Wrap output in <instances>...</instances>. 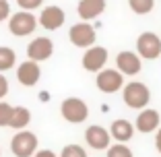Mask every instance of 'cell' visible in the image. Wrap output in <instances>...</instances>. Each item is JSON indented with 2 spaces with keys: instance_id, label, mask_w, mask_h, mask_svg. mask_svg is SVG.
Listing matches in <instances>:
<instances>
[{
  "instance_id": "1",
  "label": "cell",
  "mask_w": 161,
  "mask_h": 157,
  "mask_svg": "<svg viewBox=\"0 0 161 157\" xmlns=\"http://www.w3.org/2000/svg\"><path fill=\"white\" fill-rule=\"evenodd\" d=\"M122 99L128 108L132 109H145L151 101V91L145 83L141 81H130L122 89Z\"/></svg>"
},
{
  "instance_id": "2",
  "label": "cell",
  "mask_w": 161,
  "mask_h": 157,
  "mask_svg": "<svg viewBox=\"0 0 161 157\" xmlns=\"http://www.w3.org/2000/svg\"><path fill=\"white\" fill-rule=\"evenodd\" d=\"M37 134L31 130H19L10 138V151L14 157H33V153L37 151Z\"/></svg>"
},
{
  "instance_id": "3",
  "label": "cell",
  "mask_w": 161,
  "mask_h": 157,
  "mask_svg": "<svg viewBox=\"0 0 161 157\" xmlns=\"http://www.w3.org/2000/svg\"><path fill=\"white\" fill-rule=\"evenodd\" d=\"M60 114H62V118L66 120V122L80 124V122H85L87 116H89V105L80 99V97H68V99L62 101Z\"/></svg>"
},
{
  "instance_id": "4",
  "label": "cell",
  "mask_w": 161,
  "mask_h": 157,
  "mask_svg": "<svg viewBox=\"0 0 161 157\" xmlns=\"http://www.w3.org/2000/svg\"><path fill=\"white\" fill-rule=\"evenodd\" d=\"M136 52H138V58H145V60H155V58H159L161 56L159 35H155L153 31L141 33L138 39H136Z\"/></svg>"
},
{
  "instance_id": "5",
  "label": "cell",
  "mask_w": 161,
  "mask_h": 157,
  "mask_svg": "<svg viewBox=\"0 0 161 157\" xmlns=\"http://www.w3.org/2000/svg\"><path fill=\"white\" fill-rule=\"evenodd\" d=\"M35 27H37V19H35L31 13H14L10 14V19H8V29H10V33L17 35V37H25V35L29 33H33Z\"/></svg>"
},
{
  "instance_id": "6",
  "label": "cell",
  "mask_w": 161,
  "mask_h": 157,
  "mask_svg": "<svg viewBox=\"0 0 161 157\" xmlns=\"http://www.w3.org/2000/svg\"><path fill=\"white\" fill-rule=\"evenodd\" d=\"M95 85L101 93H118L124 87V76L116 68H103V70L97 72Z\"/></svg>"
},
{
  "instance_id": "7",
  "label": "cell",
  "mask_w": 161,
  "mask_h": 157,
  "mask_svg": "<svg viewBox=\"0 0 161 157\" xmlns=\"http://www.w3.org/2000/svg\"><path fill=\"white\" fill-rule=\"evenodd\" d=\"M68 39L76 48H91L95 43V39H97V33L91 27V23H76L68 31Z\"/></svg>"
},
{
  "instance_id": "8",
  "label": "cell",
  "mask_w": 161,
  "mask_h": 157,
  "mask_svg": "<svg viewBox=\"0 0 161 157\" xmlns=\"http://www.w3.org/2000/svg\"><path fill=\"white\" fill-rule=\"evenodd\" d=\"M116 70L120 72V75H126V76H134L141 72L142 68V62L141 58H138L136 52H128V50H124V52H120L118 56H116Z\"/></svg>"
},
{
  "instance_id": "9",
  "label": "cell",
  "mask_w": 161,
  "mask_h": 157,
  "mask_svg": "<svg viewBox=\"0 0 161 157\" xmlns=\"http://www.w3.org/2000/svg\"><path fill=\"white\" fill-rule=\"evenodd\" d=\"M105 62H108V50L101 46H91L83 54V68L89 72H99L103 70Z\"/></svg>"
},
{
  "instance_id": "10",
  "label": "cell",
  "mask_w": 161,
  "mask_h": 157,
  "mask_svg": "<svg viewBox=\"0 0 161 157\" xmlns=\"http://www.w3.org/2000/svg\"><path fill=\"white\" fill-rule=\"evenodd\" d=\"M54 54V43L50 37H35L27 46V58L31 62H43Z\"/></svg>"
},
{
  "instance_id": "11",
  "label": "cell",
  "mask_w": 161,
  "mask_h": 157,
  "mask_svg": "<svg viewBox=\"0 0 161 157\" xmlns=\"http://www.w3.org/2000/svg\"><path fill=\"white\" fill-rule=\"evenodd\" d=\"M85 141H87V145H89L91 149H95V151H103V149L109 147L112 137H109V132L103 128V126L93 124V126H89V128L85 130Z\"/></svg>"
},
{
  "instance_id": "12",
  "label": "cell",
  "mask_w": 161,
  "mask_h": 157,
  "mask_svg": "<svg viewBox=\"0 0 161 157\" xmlns=\"http://www.w3.org/2000/svg\"><path fill=\"white\" fill-rule=\"evenodd\" d=\"M39 79H42V68H39L37 62H21L19 68H17V81L21 83L23 87H33L39 83Z\"/></svg>"
},
{
  "instance_id": "13",
  "label": "cell",
  "mask_w": 161,
  "mask_h": 157,
  "mask_svg": "<svg viewBox=\"0 0 161 157\" xmlns=\"http://www.w3.org/2000/svg\"><path fill=\"white\" fill-rule=\"evenodd\" d=\"M64 21H66V14H64V10L60 6H46L42 10V14H39V25L43 29H47V31L60 29L64 25Z\"/></svg>"
},
{
  "instance_id": "14",
  "label": "cell",
  "mask_w": 161,
  "mask_h": 157,
  "mask_svg": "<svg viewBox=\"0 0 161 157\" xmlns=\"http://www.w3.org/2000/svg\"><path fill=\"white\" fill-rule=\"evenodd\" d=\"M159 122H161V116L157 109H151V108H145L141 109V114L136 116V122H134V130L138 132H153V130L159 128Z\"/></svg>"
},
{
  "instance_id": "15",
  "label": "cell",
  "mask_w": 161,
  "mask_h": 157,
  "mask_svg": "<svg viewBox=\"0 0 161 157\" xmlns=\"http://www.w3.org/2000/svg\"><path fill=\"white\" fill-rule=\"evenodd\" d=\"M103 10H105V0H80L76 6V13L83 19V23L97 19Z\"/></svg>"
},
{
  "instance_id": "16",
  "label": "cell",
  "mask_w": 161,
  "mask_h": 157,
  "mask_svg": "<svg viewBox=\"0 0 161 157\" xmlns=\"http://www.w3.org/2000/svg\"><path fill=\"white\" fill-rule=\"evenodd\" d=\"M109 137L124 145V143H128V141L134 137V126L128 122V120L118 118V120L112 122V126H109Z\"/></svg>"
},
{
  "instance_id": "17",
  "label": "cell",
  "mask_w": 161,
  "mask_h": 157,
  "mask_svg": "<svg viewBox=\"0 0 161 157\" xmlns=\"http://www.w3.org/2000/svg\"><path fill=\"white\" fill-rule=\"evenodd\" d=\"M29 122H31V112H29L25 105H17V108H13V116H10V122H8L10 128L23 130V128H27Z\"/></svg>"
},
{
  "instance_id": "18",
  "label": "cell",
  "mask_w": 161,
  "mask_h": 157,
  "mask_svg": "<svg viewBox=\"0 0 161 157\" xmlns=\"http://www.w3.org/2000/svg\"><path fill=\"white\" fill-rule=\"evenodd\" d=\"M17 62V54L13 48H6V46H0V72L10 70Z\"/></svg>"
},
{
  "instance_id": "19",
  "label": "cell",
  "mask_w": 161,
  "mask_h": 157,
  "mask_svg": "<svg viewBox=\"0 0 161 157\" xmlns=\"http://www.w3.org/2000/svg\"><path fill=\"white\" fill-rule=\"evenodd\" d=\"M128 6H130V10L136 14H147L153 10V6H155V0H128Z\"/></svg>"
},
{
  "instance_id": "20",
  "label": "cell",
  "mask_w": 161,
  "mask_h": 157,
  "mask_svg": "<svg viewBox=\"0 0 161 157\" xmlns=\"http://www.w3.org/2000/svg\"><path fill=\"white\" fill-rule=\"evenodd\" d=\"M108 157H134V155L126 145L118 143V145H109L108 147Z\"/></svg>"
},
{
  "instance_id": "21",
  "label": "cell",
  "mask_w": 161,
  "mask_h": 157,
  "mask_svg": "<svg viewBox=\"0 0 161 157\" xmlns=\"http://www.w3.org/2000/svg\"><path fill=\"white\" fill-rule=\"evenodd\" d=\"M13 108H14V105L6 104V101H0V128L8 126L10 116H13Z\"/></svg>"
},
{
  "instance_id": "22",
  "label": "cell",
  "mask_w": 161,
  "mask_h": 157,
  "mask_svg": "<svg viewBox=\"0 0 161 157\" xmlns=\"http://www.w3.org/2000/svg\"><path fill=\"white\" fill-rule=\"evenodd\" d=\"M60 157H87V151L80 145H66L60 151Z\"/></svg>"
},
{
  "instance_id": "23",
  "label": "cell",
  "mask_w": 161,
  "mask_h": 157,
  "mask_svg": "<svg viewBox=\"0 0 161 157\" xmlns=\"http://www.w3.org/2000/svg\"><path fill=\"white\" fill-rule=\"evenodd\" d=\"M42 2H43V0H17V4H19L25 13H27V10L39 8V6H42Z\"/></svg>"
},
{
  "instance_id": "24",
  "label": "cell",
  "mask_w": 161,
  "mask_h": 157,
  "mask_svg": "<svg viewBox=\"0 0 161 157\" xmlns=\"http://www.w3.org/2000/svg\"><path fill=\"white\" fill-rule=\"evenodd\" d=\"M10 17V4L8 0H0V23Z\"/></svg>"
},
{
  "instance_id": "25",
  "label": "cell",
  "mask_w": 161,
  "mask_h": 157,
  "mask_svg": "<svg viewBox=\"0 0 161 157\" xmlns=\"http://www.w3.org/2000/svg\"><path fill=\"white\" fill-rule=\"evenodd\" d=\"M8 95V81H6V76L0 72V101L4 99Z\"/></svg>"
},
{
  "instance_id": "26",
  "label": "cell",
  "mask_w": 161,
  "mask_h": 157,
  "mask_svg": "<svg viewBox=\"0 0 161 157\" xmlns=\"http://www.w3.org/2000/svg\"><path fill=\"white\" fill-rule=\"evenodd\" d=\"M33 157H58V155L54 151H50V149H37L33 153Z\"/></svg>"
},
{
  "instance_id": "27",
  "label": "cell",
  "mask_w": 161,
  "mask_h": 157,
  "mask_svg": "<svg viewBox=\"0 0 161 157\" xmlns=\"http://www.w3.org/2000/svg\"><path fill=\"white\" fill-rule=\"evenodd\" d=\"M155 147H157V151L161 153V128L157 130V137H155Z\"/></svg>"
},
{
  "instance_id": "28",
  "label": "cell",
  "mask_w": 161,
  "mask_h": 157,
  "mask_svg": "<svg viewBox=\"0 0 161 157\" xmlns=\"http://www.w3.org/2000/svg\"><path fill=\"white\" fill-rule=\"evenodd\" d=\"M0 155H2V149H0Z\"/></svg>"
}]
</instances>
